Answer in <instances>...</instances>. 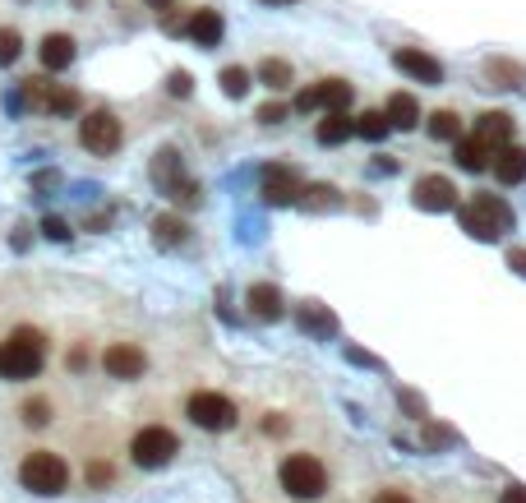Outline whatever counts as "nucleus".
<instances>
[{
	"label": "nucleus",
	"instance_id": "obj_1",
	"mask_svg": "<svg viewBox=\"0 0 526 503\" xmlns=\"http://www.w3.org/2000/svg\"><path fill=\"white\" fill-rule=\"evenodd\" d=\"M47 360V337L37 328H14L0 342V379H33Z\"/></svg>",
	"mask_w": 526,
	"mask_h": 503
},
{
	"label": "nucleus",
	"instance_id": "obj_2",
	"mask_svg": "<svg viewBox=\"0 0 526 503\" xmlns=\"http://www.w3.org/2000/svg\"><path fill=\"white\" fill-rule=\"evenodd\" d=\"M277 480H282V490L300 503H314L328 494V467H323L314 453H287L282 467H277Z\"/></svg>",
	"mask_w": 526,
	"mask_h": 503
},
{
	"label": "nucleus",
	"instance_id": "obj_3",
	"mask_svg": "<svg viewBox=\"0 0 526 503\" xmlns=\"http://www.w3.org/2000/svg\"><path fill=\"white\" fill-rule=\"evenodd\" d=\"M462 227L476 240H499L513 231V208L503 204L499 194H471L462 204Z\"/></svg>",
	"mask_w": 526,
	"mask_h": 503
},
{
	"label": "nucleus",
	"instance_id": "obj_4",
	"mask_svg": "<svg viewBox=\"0 0 526 503\" xmlns=\"http://www.w3.org/2000/svg\"><path fill=\"white\" fill-rule=\"evenodd\" d=\"M19 480H24V490L33 494H60L70 485V467H65V457L60 453H28L19 462Z\"/></svg>",
	"mask_w": 526,
	"mask_h": 503
},
{
	"label": "nucleus",
	"instance_id": "obj_5",
	"mask_svg": "<svg viewBox=\"0 0 526 503\" xmlns=\"http://www.w3.org/2000/svg\"><path fill=\"white\" fill-rule=\"evenodd\" d=\"M180 453V439L167 430V425H144V430L130 439V457H134V467H144V471H157V467H167L171 457Z\"/></svg>",
	"mask_w": 526,
	"mask_h": 503
},
{
	"label": "nucleus",
	"instance_id": "obj_6",
	"mask_svg": "<svg viewBox=\"0 0 526 503\" xmlns=\"http://www.w3.org/2000/svg\"><path fill=\"white\" fill-rule=\"evenodd\" d=\"M185 411H190V420L199 425V430H213V434H227L231 425H236V402H231L227 393H213V388H204V393H194L190 402H185Z\"/></svg>",
	"mask_w": 526,
	"mask_h": 503
},
{
	"label": "nucleus",
	"instance_id": "obj_7",
	"mask_svg": "<svg viewBox=\"0 0 526 503\" xmlns=\"http://www.w3.org/2000/svg\"><path fill=\"white\" fill-rule=\"evenodd\" d=\"M120 139H125V130H120V120L111 116V111H88V116L79 120V144H84L88 153L111 157L120 148Z\"/></svg>",
	"mask_w": 526,
	"mask_h": 503
},
{
	"label": "nucleus",
	"instance_id": "obj_8",
	"mask_svg": "<svg viewBox=\"0 0 526 503\" xmlns=\"http://www.w3.org/2000/svg\"><path fill=\"white\" fill-rule=\"evenodd\" d=\"M351 97H356V88L347 79H323V84L296 93V111H347Z\"/></svg>",
	"mask_w": 526,
	"mask_h": 503
},
{
	"label": "nucleus",
	"instance_id": "obj_9",
	"mask_svg": "<svg viewBox=\"0 0 526 503\" xmlns=\"http://www.w3.org/2000/svg\"><path fill=\"white\" fill-rule=\"evenodd\" d=\"M411 199H416V208H425V213H448V208H457V185L448 176H420Z\"/></svg>",
	"mask_w": 526,
	"mask_h": 503
},
{
	"label": "nucleus",
	"instance_id": "obj_10",
	"mask_svg": "<svg viewBox=\"0 0 526 503\" xmlns=\"http://www.w3.org/2000/svg\"><path fill=\"white\" fill-rule=\"evenodd\" d=\"M102 370L111 374V379H139V374L148 370V356L134 342H111L107 351H102Z\"/></svg>",
	"mask_w": 526,
	"mask_h": 503
},
{
	"label": "nucleus",
	"instance_id": "obj_11",
	"mask_svg": "<svg viewBox=\"0 0 526 503\" xmlns=\"http://www.w3.org/2000/svg\"><path fill=\"white\" fill-rule=\"evenodd\" d=\"M300 194H305V185H300V176L291 167H263V204H296Z\"/></svg>",
	"mask_w": 526,
	"mask_h": 503
},
{
	"label": "nucleus",
	"instance_id": "obj_12",
	"mask_svg": "<svg viewBox=\"0 0 526 503\" xmlns=\"http://www.w3.org/2000/svg\"><path fill=\"white\" fill-rule=\"evenodd\" d=\"M393 65L402 74H411L416 84H443V65L434 56H425V51H416V47H397L393 51Z\"/></svg>",
	"mask_w": 526,
	"mask_h": 503
},
{
	"label": "nucleus",
	"instance_id": "obj_13",
	"mask_svg": "<svg viewBox=\"0 0 526 503\" xmlns=\"http://www.w3.org/2000/svg\"><path fill=\"white\" fill-rule=\"evenodd\" d=\"M245 305H250V314L259 319V324H277V319L287 314V305H282V291L268 287V282H259V287L245 291Z\"/></svg>",
	"mask_w": 526,
	"mask_h": 503
},
{
	"label": "nucleus",
	"instance_id": "obj_14",
	"mask_svg": "<svg viewBox=\"0 0 526 503\" xmlns=\"http://www.w3.org/2000/svg\"><path fill=\"white\" fill-rule=\"evenodd\" d=\"M476 139L485 148H503L513 139V116H508V111H485V116H476Z\"/></svg>",
	"mask_w": 526,
	"mask_h": 503
},
{
	"label": "nucleus",
	"instance_id": "obj_15",
	"mask_svg": "<svg viewBox=\"0 0 526 503\" xmlns=\"http://www.w3.org/2000/svg\"><path fill=\"white\" fill-rule=\"evenodd\" d=\"M494 176H499V185H522L526 180V148H517V144L494 148Z\"/></svg>",
	"mask_w": 526,
	"mask_h": 503
},
{
	"label": "nucleus",
	"instance_id": "obj_16",
	"mask_svg": "<svg viewBox=\"0 0 526 503\" xmlns=\"http://www.w3.org/2000/svg\"><path fill=\"white\" fill-rule=\"evenodd\" d=\"M185 33H190L199 47H217L222 33H227V24H222V14L217 10H194L190 19H185Z\"/></svg>",
	"mask_w": 526,
	"mask_h": 503
},
{
	"label": "nucleus",
	"instance_id": "obj_17",
	"mask_svg": "<svg viewBox=\"0 0 526 503\" xmlns=\"http://www.w3.org/2000/svg\"><path fill=\"white\" fill-rule=\"evenodd\" d=\"M37 56H42V65H47L51 74L70 70L74 65V37L70 33H47L42 37V47H37Z\"/></svg>",
	"mask_w": 526,
	"mask_h": 503
},
{
	"label": "nucleus",
	"instance_id": "obj_18",
	"mask_svg": "<svg viewBox=\"0 0 526 503\" xmlns=\"http://www.w3.org/2000/svg\"><path fill=\"white\" fill-rule=\"evenodd\" d=\"M351 134H356V120H351L347 111H328V116L319 120V130H314V139H319L323 148H337V144H347Z\"/></svg>",
	"mask_w": 526,
	"mask_h": 503
},
{
	"label": "nucleus",
	"instance_id": "obj_19",
	"mask_svg": "<svg viewBox=\"0 0 526 503\" xmlns=\"http://www.w3.org/2000/svg\"><path fill=\"white\" fill-rule=\"evenodd\" d=\"M388 130H416L420 125V107H416V97L411 93H393L388 97Z\"/></svg>",
	"mask_w": 526,
	"mask_h": 503
},
{
	"label": "nucleus",
	"instance_id": "obj_20",
	"mask_svg": "<svg viewBox=\"0 0 526 503\" xmlns=\"http://www.w3.org/2000/svg\"><path fill=\"white\" fill-rule=\"evenodd\" d=\"M490 157H494V148H485L476 134H471V139H457V167L462 171H485Z\"/></svg>",
	"mask_w": 526,
	"mask_h": 503
},
{
	"label": "nucleus",
	"instance_id": "obj_21",
	"mask_svg": "<svg viewBox=\"0 0 526 503\" xmlns=\"http://www.w3.org/2000/svg\"><path fill=\"white\" fill-rule=\"evenodd\" d=\"M300 328L314 337H337V319L323 305H300Z\"/></svg>",
	"mask_w": 526,
	"mask_h": 503
},
{
	"label": "nucleus",
	"instance_id": "obj_22",
	"mask_svg": "<svg viewBox=\"0 0 526 503\" xmlns=\"http://www.w3.org/2000/svg\"><path fill=\"white\" fill-rule=\"evenodd\" d=\"M190 236V227H185V222H180V217H157L153 222V240L157 245H162V250H171V245H180V240Z\"/></svg>",
	"mask_w": 526,
	"mask_h": 503
},
{
	"label": "nucleus",
	"instance_id": "obj_23",
	"mask_svg": "<svg viewBox=\"0 0 526 503\" xmlns=\"http://www.w3.org/2000/svg\"><path fill=\"white\" fill-rule=\"evenodd\" d=\"M430 134H434V139L457 144V139H462V116H457V111H434V116H430Z\"/></svg>",
	"mask_w": 526,
	"mask_h": 503
},
{
	"label": "nucleus",
	"instance_id": "obj_24",
	"mask_svg": "<svg viewBox=\"0 0 526 503\" xmlns=\"http://www.w3.org/2000/svg\"><path fill=\"white\" fill-rule=\"evenodd\" d=\"M259 79L273 88V93H282V88L291 84V65H287V60H277V56H268V60L259 65Z\"/></svg>",
	"mask_w": 526,
	"mask_h": 503
},
{
	"label": "nucleus",
	"instance_id": "obj_25",
	"mask_svg": "<svg viewBox=\"0 0 526 503\" xmlns=\"http://www.w3.org/2000/svg\"><path fill=\"white\" fill-rule=\"evenodd\" d=\"M47 111H51V116H74V111H79V93H74V88H65V84H51Z\"/></svg>",
	"mask_w": 526,
	"mask_h": 503
},
{
	"label": "nucleus",
	"instance_id": "obj_26",
	"mask_svg": "<svg viewBox=\"0 0 526 503\" xmlns=\"http://www.w3.org/2000/svg\"><path fill=\"white\" fill-rule=\"evenodd\" d=\"M356 134L360 139H370V144H379L383 134H388V116H383V111H365V116H356Z\"/></svg>",
	"mask_w": 526,
	"mask_h": 503
},
{
	"label": "nucleus",
	"instance_id": "obj_27",
	"mask_svg": "<svg viewBox=\"0 0 526 503\" xmlns=\"http://www.w3.org/2000/svg\"><path fill=\"white\" fill-rule=\"evenodd\" d=\"M153 176L162 180L167 190H171V185H176V180H180V157L171 153V148H162V153H157V162H153Z\"/></svg>",
	"mask_w": 526,
	"mask_h": 503
},
{
	"label": "nucleus",
	"instance_id": "obj_28",
	"mask_svg": "<svg viewBox=\"0 0 526 503\" xmlns=\"http://www.w3.org/2000/svg\"><path fill=\"white\" fill-rule=\"evenodd\" d=\"M222 93H227V97H245V93H250V70L227 65V70H222Z\"/></svg>",
	"mask_w": 526,
	"mask_h": 503
},
{
	"label": "nucleus",
	"instance_id": "obj_29",
	"mask_svg": "<svg viewBox=\"0 0 526 503\" xmlns=\"http://www.w3.org/2000/svg\"><path fill=\"white\" fill-rule=\"evenodd\" d=\"M47 93H51L47 79H24V84H19V102H24V107H47Z\"/></svg>",
	"mask_w": 526,
	"mask_h": 503
},
{
	"label": "nucleus",
	"instance_id": "obj_30",
	"mask_svg": "<svg viewBox=\"0 0 526 503\" xmlns=\"http://www.w3.org/2000/svg\"><path fill=\"white\" fill-rule=\"evenodd\" d=\"M19 51H24V37H19V28H0V65H14V60H19Z\"/></svg>",
	"mask_w": 526,
	"mask_h": 503
},
{
	"label": "nucleus",
	"instance_id": "obj_31",
	"mask_svg": "<svg viewBox=\"0 0 526 503\" xmlns=\"http://www.w3.org/2000/svg\"><path fill=\"white\" fill-rule=\"evenodd\" d=\"M485 74H490V79H503L499 88H517V84H522V70H517V65H503V60H490Z\"/></svg>",
	"mask_w": 526,
	"mask_h": 503
},
{
	"label": "nucleus",
	"instance_id": "obj_32",
	"mask_svg": "<svg viewBox=\"0 0 526 503\" xmlns=\"http://www.w3.org/2000/svg\"><path fill=\"white\" fill-rule=\"evenodd\" d=\"M300 199H305L310 208H337V190H333V185H310Z\"/></svg>",
	"mask_w": 526,
	"mask_h": 503
},
{
	"label": "nucleus",
	"instance_id": "obj_33",
	"mask_svg": "<svg viewBox=\"0 0 526 503\" xmlns=\"http://www.w3.org/2000/svg\"><path fill=\"white\" fill-rule=\"evenodd\" d=\"M167 93H171V97H190V93H194V79H190L185 70H171V74H167Z\"/></svg>",
	"mask_w": 526,
	"mask_h": 503
},
{
	"label": "nucleus",
	"instance_id": "obj_34",
	"mask_svg": "<svg viewBox=\"0 0 526 503\" xmlns=\"http://www.w3.org/2000/svg\"><path fill=\"white\" fill-rule=\"evenodd\" d=\"M24 420H28V425H47V420H51V402H42V397H37V402H24Z\"/></svg>",
	"mask_w": 526,
	"mask_h": 503
},
{
	"label": "nucleus",
	"instance_id": "obj_35",
	"mask_svg": "<svg viewBox=\"0 0 526 503\" xmlns=\"http://www.w3.org/2000/svg\"><path fill=\"white\" fill-rule=\"evenodd\" d=\"M111 480H116V467H111V462H93V467H88V485L102 490V485H111Z\"/></svg>",
	"mask_w": 526,
	"mask_h": 503
},
{
	"label": "nucleus",
	"instance_id": "obj_36",
	"mask_svg": "<svg viewBox=\"0 0 526 503\" xmlns=\"http://www.w3.org/2000/svg\"><path fill=\"white\" fill-rule=\"evenodd\" d=\"M259 125H282V120H287V107H282V102H268V107H259Z\"/></svg>",
	"mask_w": 526,
	"mask_h": 503
},
{
	"label": "nucleus",
	"instance_id": "obj_37",
	"mask_svg": "<svg viewBox=\"0 0 526 503\" xmlns=\"http://www.w3.org/2000/svg\"><path fill=\"white\" fill-rule=\"evenodd\" d=\"M370 503H416V499H411L407 490H393V485H388V490H379Z\"/></svg>",
	"mask_w": 526,
	"mask_h": 503
},
{
	"label": "nucleus",
	"instance_id": "obj_38",
	"mask_svg": "<svg viewBox=\"0 0 526 503\" xmlns=\"http://www.w3.org/2000/svg\"><path fill=\"white\" fill-rule=\"evenodd\" d=\"M42 231H47L51 240H70V227H65L60 217H47V222H42Z\"/></svg>",
	"mask_w": 526,
	"mask_h": 503
},
{
	"label": "nucleus",
	"instance_id": "obj_39",
	"mask_svg": "<svg viewBox=\"0 0 526 503\" xmlns=\"http://www.w3.org/2000/svg\"><path fill=\"white\" fill-rule=\"evenodd\" d=\"M499 503H526V485H508V490L499 494Z\"/></svg>",
	"mask_w": 526,
	"mask_h": 503
},
{
	"label": "nucleus",
	"instance_id": "obj_40",
	"mask_svg": "<svg viewBox=\"0 0 526 503\" xmlns=\"http://www.w3.org/2000/svg\"><path fill=\"white\" fill-rule=\"evenodd\" d=\"M508 264H513V273L526 277V250H513V254H508Z\"/></svg>",
	"mask_w": 526,
	"mask_h": 503
},
{
	"label": "nucleus",
	"instance_id": "obj_41",
	"mask_svg": "<svg viewBox=\"0 0 526 503\" xmlns=\"http://www.w3.org/2000/svg\"><path fill=\"white\" fill-rule=\"evenodd\" d=\"M144 5H153V10H171V0H144Z\"/></svg>",
	"mask_w": 526,
	"mask_h": 503
},
{
	"label": "nucleus",
	"instance_id": "obj_42",
	"mask_svg": "<svg viewBox=\"0 0 526 503\" xmlns=\"http://www.w3.org/2000/svg\"><path fill=\"white\" fill-rule=\"evenodd\" d=\"M263 5H296V0H263Z\"/></svg>",
	"mask_w": 526,
	"mask_h": 503
}]
</instances>
